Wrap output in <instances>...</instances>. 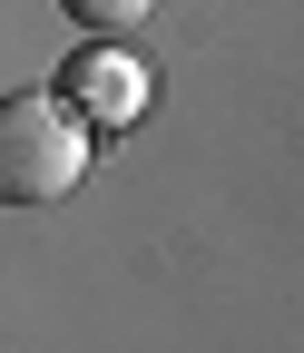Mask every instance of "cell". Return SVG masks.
I'll return each mask as SVG.
<instances>
[{"instance_id":"1","label":"cell","mask_w":304,"mask_h":353,"mask_svg":"<svg viewBox=\"0 0 304 353\" xmlns=\"http://www.w3.org/2000/svg\"><path fill=\"white\" fill-rule=\"evenodd\" d=\"M89 176V128L59 99H0V206H50Z\"/></svg>"},{"instance_id":"2","label":"cell","mask_w":304,"mask_h":353,"mask_svg":"<svg viewBox=\"0 0 304 353\" xmlns=\"http://www.w3.org/2000/svg\"><path fill=\"white\" fill-rule=\"evenodd\" d=\"M59 108H69L79 128H128V118L148 108V69L118 59V50H79V59L59 69Z\"/></svg>"},{"instance_id":"3","label":"cell","mask_w":304,"mask_h":353,"mask_svg":"<svg viewBox=\"0 0 304 353\" xmlns=\"http://www.w3.org/2000/svg\"><path fill=\"white\" fill-rule=\"evenodd\" d=\"M148 10H157V0H69V20H79V30H138Z\"/></svg>"}]
</instances>
